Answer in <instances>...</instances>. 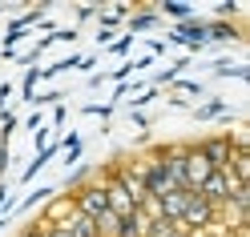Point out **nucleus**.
Listing matches in <instances>:
<instances>
[{"label": "nucleus", "instance_id": "1", "mask_svg": "<svg viewBox=\"0 0 250 237\" xmlns=\"http://www.w3.org/2000/svg\"><path fill=\"white\" fill-rule=\"evenodd\" d=\"M69 201H73V209H77V213H85V217H93V221H97V217L109 209L105 181H93V185H85V189H77V193H73Z\"/></svg>", "mask_w": 250, "mask_h": 237}, {"label": "nucleus", "instance_id": "2", "mask_svg": "<svg viewBox=\"0 0 250 237\" xmlns=\"http://www.w3.org/2000/svg\"><path fill=\"white\" fill-rule=\"evenodd\" d=\"M214 213H218V209H214L206 197L190 193V205H186V213H182L178 225H182L186 233H194V229H210V225H214Z\"/></svg>", "mask_w": 250, "mask_h": 237}, {"label": "nucleus", "instance_id": "3", "mask_svg": "<svg viewBox=\"0 0 250 237\" xmlns=\"http://www.w3.org/2000/svg\"><path fill=\"white\" fill-rule=\"evenodd\" d=\"M210 173H214V165L206 161V153H202L198 145H190V149H186V185H190V193L210 177Z\"/></svg>", "mask_w": 250, "mask_h": 237}, {"label": "nucleus", "instance_id": "4", "mask_svg": "<svg viewBox=\"0 0 250 237\" xmlns=\"http://www.w3.org/2000/svg\"><path fill=\"white\" fill-rule=\"evenodd\" d=\"M194 193H198V197H206V201L214 205V209H222V201L230 197V181H226V173H222V169H214L210 177L194 189Z\"/></svg>", "mask_w": 250, "mask_h": 237}, {"label": "nucleus", "instance_id": "5", "mask_svg": "<svg viewBox=\"0 0 250 237\" xmlns=\"http://www.w3.org/2000/svg\"><path fill=\"white\" fill-rule=\"evenodd\" d=\"M105 197H109V213H117V217H129L137 205H133V197L125 193V185L117 181V177H109L105 181Z\"/></svg>", "mask_w": 250, "mask_h": 237}, {"label": "nucleus", "instance_id": "6", "mask_svg": "<svg viewBox=\"0 0 250 237\" xmlns=\"http://www.w3.org/2000/svg\"><path fill=\"white\" fill-rule=\"evenodd\" d=\"M186 205H190V189H174V193H166V197H158V213L166 217V221H182V213H186Z\"/></svg>", "mask_w": 250, "mask_h": 237}, {"label": "nucleus", "instance_id": "7", "mask_svg": "<svg viewBox=\"0 0 250 237\" xmlns=\"http://www.w3.org/2000/svg\"><path fill=\"white\" fill-rule=\"evenodd\" d=\"M174 44H190V49H198V44H206L210 40V28L202 24V20H186V24H178L174 28V36H169Z\"/></svg>", "mask_w": 250, "mask_h": 237}, {"label": "nucleus", "instance_id": "8", "mask_svg": "<svg viewBox=\"0 0 250 237\" xmlns=\"http://www.w3.org/2000/svg\"><path fill=\"white\" fill-rule=\"evenodd\" d=\"M198 149L206 153V161H210L214 169H222L226 157H230V149H234V137H210V141H202Z\"/></svg>", "mask_w": 250, "mask_h": 237}, {"label": "nucleus", "instance_id": "9", "mask_svg": "<svg viewBox=\"0 0 250 237\" xmlns=\"http://www.w3.org/2000/svg\"><path fill=\"white\" fill-rule=\"evenodd\" d=\"M61 225H65L73 237H97V221H93V217H85V213H77V209H73L65 221H61Z\"/></svg>", "mask_w": 250, "mask_h": 237}, {"label": "nucleus", "instance_id": "10", "mask_svg": "<svg viewBox=\"0 0 250 237\" xmlns=\"http://www.w3.org/2000/svg\"><path fill=\"white\" fill-rule=\"evenodd\" d=\"M162 12H166V17H174V20H194V8L190 4H182V0H166V4H162Z\"/></svg>", "mask_w": 250, "mask_h": 237}, {"label": "nucleus", "instance_id": "11", "mask_svg": "<svg viewBox=\"0 0 250 237\" xmlns=\"http://www.w3.org/2000/svg\"><path fill=\"white\" fill-rule=\"evenodd\" d=\"M206 28H210V40H238V28L226 24V20H214V24H206Z\"/></svg>", "mask_w": 250, "mask_h": 237}, {"label": "nucleus", "instance_id": "12", "mask_svg": "<svg viewBox=\"0 0 250 237\" xmlns=\"http://www.w3.org/2000/svg\"><path fill=\"white\" fill-rule=\"evenodd\" d=\"M194 117H198V121H214V117H226V105H222V101H210V105L194 109Z\"/></svg>", "mask_w": 250, "mask_h": 237}, {"label": "nucleus", "instance_id": "13", "mask_svg": "<svg viewBox=\"0 0 250 237\" xmlns=\"http://www.w3.org/2000/svg\"><path fill=\"white\" fill-rule=\"evenodd\" d=\"M37 81H41V69H28V73H24V85H21V97H24V101H33V85H37Z\"/></svg>", "mask_w": 250, "mask_h": 237}, {"label": "nucleus", "instance_id": "14", "mask_svg": "<svg viewBox=\"0 0 250 237\" xmlns=\"http://www.w3.org/2000/svg\"><path fill=\"white\" fill-rule=\"evenodd\" d=\"M153 20H158V12H137V17H133V20H129V24H133V28H137V33H142V28H149V24H153Z\"/></svg>", "mask_w": 250, "mask_h": 237}, {"label": "nucleus", "instance_id": "15", "mask_svg": "<svg viewBox=\"0 0 250 237\" xmlns=\"http://www.w3.org/2000/svg\"><path fill=\"white\" fill-rule=\"evenodd\" d=\"M44 197H53V189H37L33 197H24V205H37V201H44Z\"/></svg>", "mask_w": 250, "mask_h": 237}, {"label": "nucleus", "instance_id": "16", "mask_svg": "<svg viewBox=\"0 0 250 237\" xmlns=\"http://www.w3.org/2000/svg\"><path fill=\"white\" fill-rule=\"evenodd\" d=\"M178 89H182V92H186V97H198V92H202V89H198V85H194V81H178Z\"/></svg>", "mask_w": 250, "mask_h": 237}, {"label": "nucleus", "instance_id": "17", "mask_svg": "<svg viewBox=\"0 0 250 237\" xmlns=\"http://www.w3.org/2000/svg\"><path fill=\"white\" fill-rule=\"evenodd\" d=\"M44 237H73L65 225H49V229H44Z\"/></svg>", "mask_w": 250, "mask_h": 237}, {"label": "nucleus", "instance_id": "18", "mask_svg": "<svg viewBox=\"0 0 250 237\" xmlns=\"http://www.w3.org/2000/svg\"><path fill=\"white\" fill-rule=\"evenodd\" d=\"M129 44H133V36H121V40H113V53H125Z\"/></svg>", "mask_w": 250, "mask_h": 237}, {"label": "nucleus", "instance_id": "19", "mask_svg": "<svg viewBox=\"0 0 250 237\" xmlns=\"http://www.w3.org/2000/svg\"><path fill=\"white\" fill-rule=\"evenodd\" d=\"M12 97V85H0V109H4V101Z\"/></svg>", "mask_w": 250, "mask_h": 237}, {"label": "nucleus", "instance_id": "20", "mask_svg": "<svg viewBox=\"0 0 250 237\" xmlns=\"http://www.w3.org/2000/svg\"><path fill=\"white\" fill-rule=\"evenodd\" d=\"M4 209H8V189L0 185V213H4Z\"/></svg>", "mask_w": 250, "mask_h": 237}, {"label": "nucleus", "instance_id": "21", "mask_svg": "<svg viewBox=\"0 0 250 237\" xmlns=\"http://www.w3.org/2000/svg\"><path fill=\"white\" fill-rule=\"evenodd\" d=\"M166 237H190V233H186V229H182V225H174V229H169V233H166Z\"/></svg>", "mask_w": 250, "mask_h": 237}, {"label": "nucleus", "instance_id": "22", "mask_svg": "<svg viewBox=\"0 0 250 237\" xmlns=\"http://www.w3.org/2000/svg\"><path fill=\"white\" fill-rule=\"evenodd\" d=\"M4 221H8V217H0V229H4Z\"/></svg>", "mask_w": 250, "mask_h": 237}]
</instances>
